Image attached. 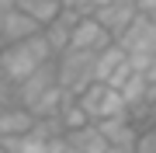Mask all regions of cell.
Wrapping results in <instances>:
<instances>
[{"mask_svg":"<svg viewBox=\"0 0 156 153\" xmlns=\"http://www.w3.org/2000/svg\"><path fill=\"white\" fill-rule=\"evenodd\" d=\"M62 139H66L76 153H104V150H108V143L101 139V132H97V125H94V122H90V125H83V129L66 132Z\"/></svg>","mask_w":156,"mask_h":153,"instance_id":"7c38bea8","label":"cell"},{"mask_svg":"<svg viewBox=\"0 0 156 153\" xmlns=\"http://www.w3.org/2000/svg\"><path fill=\"white\" fill-rule=\"evenodd\" d=\"M14 7H17V11H24L38 28H45V24L62 11V0H14Z\"/></svg>","mask_w":156,"mask_h":153,"instance_id":"4fadbf2b","label":"cell"},{"mask_svg":"<svg viewBox=\"0 0 156 153\" xmlns=\"http://www.w3.org/2000/svg\"><path fill=\"white\" fill-rule=\"evenodd\" d=\"M59 122H62V129H66V132L90 125V118L83 115V108L76 104V97H66V101H62V108H59Z\"/></svg>","mask_w":156,"mask_h":153,"instance_id":"9a60e30c","label":"cell"},{"mask_svg":"<svg viewBox=\"0 0 156 153\" xmlns=\"http://www.w3.org/2000/svg\"><path fill=\"white\" fill-rule=\"evenodd\" d=\"M104 46H111L108 31L101 28L94 17H80V21L73 24V31H69V46H66V49H76V52H101Z\"/></svg>","mask_w":156,"mask_h":153,"instance_id":"8992f818","label":"cell"},{"mask_svg":"<svg viewBox=\"0 0 156 153\" xmlns=\"http://www.w3.org/2000/svg\"><path fill=\"white\" fill-rule=\"evenodd\" d=\"M0 143H4V136H0Z\"/></svg>","mask_w":156,"mask_h":153,"instance_id":"484cf974","label":"cell"},{"mask_svg":"<svg viewBox=\"0 0 156 153\" xmlns=\"http://www.w3.org/2000/svg\"><path fill=\"white\" fill-rule=\"evenodd\" d=\"M4 7H14V0H0V11H4Z\"/></svg>","mask_w":156,"mask_h":153,"instance_id":"7402d4cb","label":"cell"},{"mask_svg":"<svg viewBox=\"0 0 156 153\" xmlns=\"http://www.w3.org/2000/svg\"><path fill=\"white\" fill-rule=\"evenodd\" d=\"M42 63L45 59H38V52L31 49V38L17 42V46H7L4 52H0V77H4L11 87H17L24 77H31Z\"/></svg>","mask_w":156,"mask_h":153,"instance_id":"3957f363","label":"cell"},{"mask_svg":"<svg viewBox=\"0 0 156 153\" xmlns=\"http://www.w3.org/2000/svg\"><path fill=\"white\" fill-rule=\"evenodd\" d=\"M115 4H135V0H115Z\"/></svg>","mask_w":156,"mask_h":153,"instance_id":"cb8c5ba5","label":"cell"},{"mask_svg":"<svg viewBox=\"0 0 156 153\" xmlns=\"http://www.w3.org/2000/svg\"><path fill=\"white\" fill-rule=\"evenodd\" d=\"M97 125V132H101V139L108 143V146H115V150H125V153H132L135 146H139V136H142V129L135 125L128 115H115V118H104V122H94Z\"/></svg>","mask_w":156,"mask_h":153,"instance_id":"277c9868","label":"cell"},{"mask_svg":"<svg viewBox=\"0 0 156 153\" xmlns=\"http://www.w3.org/2000/svg\"><path fill=\"white\" fill-rule=\"evenodd\" d=\"M76 21H80V14H73V11H59L49 24H45V28H38L42 38H45V46L52 49V56L66 52V46H69V31H73V24H76Z\"/></svg>","mask_w":156,"mask_h":153,"instance_id":"9c48e42d","label":"cell"},{"mask_svg":"<svg viewBox=\"0 0 156 153\" xmlns=\"http://www.w3.org/2000/svg\"><path fill=\"white\" fill-rule=\"evenodd\" d=\"M4 49H7V42H4V38H0V52H4Z\"/></svg>","mask_w":156,"mask_h":153,"instance_id":"d4e9b609","label":"cell"},{"mask_svg":"<svg viewBox=\"0 0 156 153\" xmlns=\"http://www.w3.org/2000/svg\"><path fill=\"white\" fill-rule=\"evenodd\" d=\"M0 153H4V150H0Z\"/></svg>","mask_w":156,"mask_h":153,"instance_id":"4316f807","label":"cell"},{"mask_svg":"<svg viewBox=\"0 0 156 153\" xmlns=\"http://www.w3.org/2000/svg\"><path fill=\"white\" fill-rule=\"evenodd\" d=\"M45 153H76V150H73V146H69L66 139H52V143H49V150H45Z\"/></svg>","mask_w":156,"mask_h":153,"instance_id":"d6986e66","label":"cell"},{"mask_svg":"<svg viewBox=\"0 0 156 153\" xmlns=\"http://www.w3.org/2000/svg\"><path fill=\"white\" fill-rule=\"evenodd\" d=\"M66 91H59V87H49V91H45L38 101H35L28 111H31V118H56L59 115V108H62V101H66Z\"/></svg>","mask_w":156,"mask_h":153,"instance_id":"5bb4252c","label":"cell"},{"mask_svg":"<svg viewBox=\"0 0 156 153\" xmlns=\"http://www.w3.org/2000/svg\"><path fill=\"white\" fill-rule=\"evenodd\" d=\"M104 153H125V150H115V146H108V150H104Z\"/></svg>","mask_w":156,"mask_h":153,"instance_id":"603a6c76","label":"cell"},{"mask_svg":"<svg viewBox=\"0 0 156 153\" xmlns=\"http://www.w3.org/2000/svg\"><path fill=\"white\" fill-rule=\"evenodd\" d=\"M101 4H108V0H62V11H73V14H80V17H90Z\"/></svg>","mask_w":156,"mask_h":153,"instance_id":"2e32d148","label":"cell"},{"mask_svg":"<svg viewBox=\"0 0 156 153\" xmlns=\"http://www.w3.org/2000/svg\"><path fill=\"white\" fill-rule=\"evenodd\" d=\"M135 14L149 17V21L156 24V0H135Z\"/></svg>","mask_w":156,"mask_h":153,"instance_id":"e0dca14e","label":"cell"},{"mask_svg":"<svg viewBox=\"0 0 156 153\" xmlns=\"http://www.w3.org/2000/svg\"><path fill=\"white\" fill-rule=\"evenodd\" d=\"M90 17H94L101 28L108 31V38L115 42L118 35H122L128 24H132V17H135V4H115V0H108V4H101Z\"/></svg>","mask_w":156,"mask_h":153,"instance_id":"52a82bcc","label":"cell"},{"mask_svg":"<svg viewBox=\"0 0 156 153\" xmlns=\"http://www.w3.org/2000/svg\"><path fill=\"white\" fill-rule=\"evenodd\" d=\"M31 35H38V24H35L24 11H17V7H4V11H0V38H4L7 46L28 42Z\"/></svg>","mask_w":156,"mask_h":153,"instance_id":"ba28073f","label":"cell"},{"mask_svg":"<svg viewBox=\"0 0 156 153\" xmlns=\"http://www.w3.org/2000/svg\"><path fill=\"white\" fill-rule=\"evenodd\" d=\"M7 104H14V87L0 77V108H7Z\"/></svg>","mask_w":156,"mask_h":153,"instance_id":"ac0fdd59","label":"cell"},{"mask_svg":"<svg viewBox=\"0 0 156 153\" xmlns=\"http://www.w3.org/2000/svg\"><path fill=\"white\" fill-rule=\"evenodd\" d=\"M142 77H146V84H149V87H156V59L149 63V70H146Z\"/></svg>","mask_w":156,"mask_h":153,"instance_id":"44dd1931","label":"cell"},{"mask_svg":"<svg viewBox=\"0 0 156 153\" xmlns=\"http://www.w3.org/2000/svg\"><path fill=\"white\" fill-rule=\"evenodd\" d=\"M49 87H56V59L42 63V66L35 70L31 77H24L21 84L14 87V101H17V104H24V108H31L45 91H49Z\"/></svg>","mask_w":156,"mask_h":153,"instance_id":"5b68a950","label":"cell"},{"mask_svg":"<svg viewBox=\"0 0 156 153\" xmlns=\"http://www.w3.org/2000/svg\"><path fill=\"white\" fill-rule=\"evenodd\" d=\"M94 84V52H76L66 49L56 56V87L76 97L83 87Z\"/></svg>","mask_w":156,"mask_h":153,"instance_id":"6da1fadb","label":"cell"},{"mask_svg":"<svg viewBox=\"0 0 156 153\" xmlns=\"http://www.w3.org/2000/svg\"><path fill=\"white\" fill-rule=\"evenodd\" d=\"M122 66H125V52L118 49L115 42L104 46L101 52H94V84H108Z\"/></svg>","mask_w":156,"mask_h":153,"instance_id":"8fae6325","label":"cell"},{"mask_svg":"<svg viewBox=\"0 0 156 153\" xmlns=\"http://www.w3.org/2000/svg\"><path fill=\"white\" fill-rule=\"evenodd\" d=\"M142 143H146V146H149V150L156 153V122H153V125H149V129H146V132H142Z\"/></svg>","mask_w":156,"mask_h":153,"instance_id":"ffe728a7","label":"cell"},{"mask_svg":"<svg viewBox=\"0 0 156 153\" xmlns=\"http://www.w3.org/2000/svg\"><path fill=\"white\" fill-rule=\"evenodd\" d=\"M76 104L83 108V115L90 122H104V118H115V115H128V108L122 101V94L108 84H90L76 94Z\"/></svg>","mask_w":156,"mask_h":153,"instance_id":"7a4b0ae2","label":"cell"},{"mask_svg":"<svg viewBox=\"0 0 156 153\" xmlns=\"http://www.w3.org/2000/svg\"><path fill=\"white\" fill-rule=\"evenodd\" d=\"M31 125H35V118H31V111L24 104H7V108H0V136L4 139H14V136H28L31 132Z\"/></svg>","mask_w":156,"mask_h":153,"instance_id":"30bf717a","label":"cell"}]
</instances>
